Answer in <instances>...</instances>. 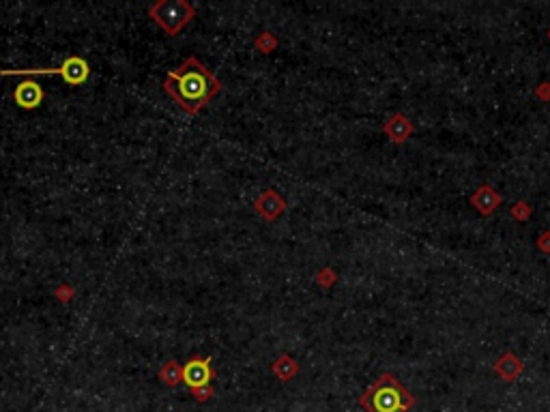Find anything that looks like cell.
I'll return each mask as SVG.
<instances>
[{
  "label": "cell",
  "instance_id": "1",
  "mask_svg": "<svg viewBox=\"0 0 550 412\" xmlns=\"http://www.w3.org/2000/svg\"><path fill=\"white\" fill-rule=\"evenodd\" d=\"M164 90L178 108L188 114H198L221 90V82L196 56H190L181 67L168 73Z\"/></svg>",
  "mask_w": 550,
  "mask_h": 412
},
{
  "label": "cell",
  "instance_id": "2",
  "mask_svg": "<svg viewBox=\"0 0 550 412\" xmlns=\"http://www.w3.org/2000/svg\"><path fill=\"white\" fill-rule=\"evenodd\" d=\"M359 404L368 412H406L412 397L391 374H385L361 395Z\"/></svg>",
  "mask_w": 550,
  "mask_h": 412
},
{
  "label": "cell",
  "instance_id": "3",
  "mask_svg": "<svg viewBox=\"0 0 550 412\" xmlns=\"http://www.w3.org/2000/svg\"><path fill=\"white\" fill-rule=\"evenodd\" d=\"M149 15L159 28L174 37L196 18V11L185 0H159V3L149 7Z\"/></svg>",
  "mask_w": 550,
  "mask_h": 412
},
{
  "label": "cell",
  "instance_id": "4",
  "mask_svg": "<svg viewBox=\"0 0 550 412\" xmlns=\"http://www.w3.org/2000/svg\"><path fill=\"white\" fill-rule=\"evenodd\" d=\"M16 73H20V75H30V73H56V75H61L67 84L80 86V84H84V82L88 80L90 69H88V63H86L84 58H80V56H69V58H65V63H63L59 69H7V71H3V75H16Z\"/></svg>",
  "mask_w": 550,
  "mask_h": 412
},
{
  "label": "cell",
  "instance_id": "5",
  "mask_svg": "<svg viewBox=\"0 0 550 412\" xmlns=\"http://www.w3.org/2000/svg\"><path fill=\"white\" fill-rule=\"evenodd\" d=\"M213 378L211 370V358L209 356H192L185 365H183V382L190 389L209 387Z\"/></svg>",
  "mask_w": 550,
  "mask_h": 412
},
{
  "label": "cell",
  "instance_id": "6",
  "mask_svg": "<svg viewBox=\"0 0 550 412\" xmlns=\"http://www.w3.org/2000/svg\"><path fill=\"white\" fill-rule=\"evenodd\" d=\"M43 97H45L43 88H41V84H37L35 80H24V82H20V84L16 86V90H13V101H16L20 108H24V110H35V108H39L41 101H43Z\"/></svg>",
  "mask_w": 550,
  "mask_h": 412
},
{
  "label": "cell",
  "instance_id": "7",
  "mask_svg": "<svg viewBox=\"0 0 550 412\" xmlns=\"http://www.w3.org/2000/svg\"><path fill=\"white\" fill-rule=\"evenodd\" d=\"M254 206H256V211L264 217V219H269V221H273L275 217H278L284 208H286V202L275 194L273 189H269V192H264L256 202H254Z\"/></svg>",
  "mask_w": 550,
  "mask_h": 412
},
{
  "label": "cell",
  "instance_id": "8",
  "mask_svg": "<svg viewBox=\"0 0 550 412\" xmlns=\"http://www.w3.org/2000/svg\"><path fill=\"white\" fill-rule=\"evenodd\" d=\"M159 380L166 387H176L183 380V365H178L176 361H168L159 370Z\"/></svg>",
  "mask_w": 550,
  "mask_h": 412
},
{
  "label": "cell",
  "instance_id": "9",
  "mask_svg": "<svg viewBox=\"0 0 550 412\" xmlns=\"http://www.w3.org/2000/svg\"><path fill=\"white\" fill-rule=\"evenodd\" d=\"M273 374L278 376L280 380H291L295 374H297V363L288 356V354H284V356H280L278 361L273 363Z\"/></svg>",
  "mask_w": 550,
  "mask_h": 412
},
{
  "label": "cell",
  "instance_id": "10",
  "mask_svg": "<svg viewBox=\"0 0 550 412\" xmlns=\"http://www.w3.org/2000/svg\"><path fill=\"white\" fill-rule=\"evenodd\" d=\"M258 48H260L262 52H269V50L275 48V39H273L271 32H262V35H260V39H258Z\"/></svg>",
  "mask_w": 550,
  "mask_h": 412
},
{
  "label": "cell",
  "instance_id": "11",
  "mask_svg": "<svg viewBox=\"0 0 550 412\" xmlns=\"http://www.w3.org/2000/svg\"><path fill=\"white\" fill-rule=\"evenodd\" d=\"M192 395H194L198 401H209L211 395H213V389H211V385H209V387H200V389H192Z\"/></svg>",
  "mask_w": 550,
  "mask_h": 412
}]
</instances>
